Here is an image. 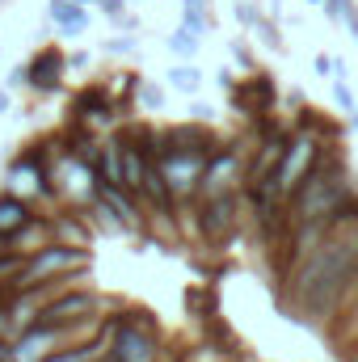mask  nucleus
I'll return each instance as SVG.
<instances>
[{"label":"nucleus","mask_w":358,"mask_h":362,"mask_svg":"<svg viewBox=\"0 0 358 362\" xmlns=\"http://www.w3.org/2000/svg\"><path fill=\"white\" fill-rule=\"evenodd\" d=\"M89 262V249H76V245H42L34 249L30 262H21V270L13 274V291H25V286H42L59 274H76Z\"/></svg>","instance_id":"obj_1"},{"label":"nucleus","mask_w":358,"mask_h":362,"mask_svg":"<svg viewBox=\"0 0 358 362\" xmlns=\"http://www.w3.org/2000/svg\"><path fill=\"white\" fill-rule=\"evenodd\" d=\"M316 152H321V148H316V135H308V131L287 144V152H282V160H278V169H274V181H278V194H282V198H291L295 185L308 177V169L316 165Z\"/></svg>","instance_id":"obj_2"},{"label":"nucleus","mask_w":358,"mask_h":362,"mask_svg":"<svg viewBox=\"0 0 358 362\" xmlns=\"http://www.w3.org/2000/svg\"><path fill=\"white\" fill-rule=\"evenodd\" d=\"M207 169V148H190V152H161V173L169 181V194H190Z\"/></svg>","instance_id":"obj_3"},{"label":"nucleus","mask_w":358,"mask_h":362,"mask_svg":"<svg viewBox=\"0 0 358 362\" xmlns=\"http://www.w3.org/2000/svg\"><path fill=\"white\" fill-rule=\"evenodd\" d=\"M93 316V295L85 291H68V295H59V299H51L42 312H38V320L34 325H51V329H72V325H85Z\"/></svg>","instance_id":"obj_4"},{"label":"nucleus","mask_w":358,"mask_h":362,"mask_svg":"<svg viewBox=\"0 0 358 362\" xmlns=\"http://www.w3.org/2000/svg\"><path fill=\"white\" fill-rule=\"evenodd\" d=\"M64 333H68V329L30 325V329L17 337V346H13V362H38V358H47V354H55V346L64 341Z\"/></svg>","instance_id":"obj_5"},{"label":"nucleus","mask_w":358,"mask_h":362,"mask_svg":"<svg viewBox=\"0 0 358 362\" xmlns=\"http://www.w3.org/2000/svg\"><path fill=\"white\" fill-rule=\"evenodd\" d=\"M114 358L118 362H152L156 358V341H152L148 333L122 325V329L114 333Z\"/></svg>","instance_id":"obj_6"},{"label":"nucleus","mask_w":358,"mask_h":362,"mask_svg":"<svg viewBox=\"0 0 358 362\" xmlns=\"http://www.w3.org/2000/svg\"><path fill=\"white\" fill-rule=\"evenodd\" d=\"M59 72H64V55H59L55 47H47V51H38L34 64L25 68V85H34V89H55V85H59Z\"/></svg>","instance_id":"obj_7"},{"label":"nucleus","mask_w":358,"mask_h":362,"mask_svg":"<svg viewBox=\"0 0 358 362\" xmlns=\"http://www.w3.org/2000/svg\"><path fill=\"white\" fill-rule=\"evenodd\" d=\"M232 211H236V202H232L228 194H211L207 206H202V232H207L211 240L228 236V228H232Z\"/></svg>","instance_id":"obj_8"},{"label":"nucleus","mask_w":358,"mask_h":362,"mask_svg":"<svg viewBox=\"0 0 358 362\" xmlns=\"http://www.w3.org/2000/svg\"><path fill=\"white\" fill-rule=\"evenodd\" d=\"M25 223H30V206L13 194H0V245H8Z\"/></svg>","instance_id":"obj_9"},{"label":"nucleus","mask_w":358,"mask_h":362,"mask_svg":"<svg viewBox=\"0 0 358 362\" xmlns=\"http://www.w3.org/2000/svg\"><path fill=\"white\" fill-rule=\"evenodd\" d=\"M51 17L64 34H81L89 25V8L81 0H51Z\"/></svg>","instance_id":"obj_10"},{"label":"nucleus","mask_w":358,"mask_h":362,"mask_svg":"<svg viewBox=\"0 0 358 362\" xmlns=\"http://www.w3.org/2000/svg\"><path fill=\"white\" fill-rule=\"evenodd\" d=\"M118 160H122V189H135V194H139V189H144V173H148L139 148L122 144V148H118Z\"/></svg>","instance_id":"obj_11"},{"label":"nucleus","mask_w":358,"mask_h":362,"mask_svg":"<svg viewBox=\"0 0 358 362\" xmlns=\"http://www.w3.org/2000/svg\"><path fill=\"white\" fill-rule=\"evenodd\" d=\"M232 169H236V152H224V156H215V160L202 169V189H207V194H219V189L232 181Z\"/></svg>","instance_id":"obj_12"},{"label":"nucleus","mask_w":358,"mask_h":362,"mask_svg":"<svg viewBox=\"0 0 358 362\" xmlns=\"http://www.w3.org/2000/svg\"><path fill=\"white\" fill-rule=\"evenodd\" d=\"M93 160H97V173H101V189H122V160H118V148H101Z\"/></svg>","instance_id":"obj_13"},{"label":"nucleus","mask_w":358,"mask_h":362,"mask_svg":"<svg viewBox=\"0 0 358 362\" xmlns=\"http://www.w3.org/2000/svg\"><path fill=\"white\" fill-rule=\"evenodd\" d=\"M144 194H148L161 211L173 206V194H169V181H165V173H161V165H152V169L144 173Z\"/></svg>","instance_id":"obj_14"},{"label":"nucleus","mask_w":358,"mask_h":362,"mask_svg":"<svg viewBox=\"0 0 358 362\" xmlns=\"http://www.w3.org/2000/svg\"><path fill=\"white\" fill-rule=\"evenodd\" d=\"M198 38H202V34H194V30H185V25H181V30L169 34V51L181 55V59H194V55H198Z\"/></svg>","instance_id":"obj_15"},{"label":"nucleus","mask_w":358,"mask_h":362,"mask_svg":"<svg viewBox=\"0 0 358 362\" xmlns=\"http://www.w3.org/2000/svg\"><path fill=\"white\" fill-rule=\"evenodd\" d=\"M8 185H13V189H38V169H34V160L13 165V169H8Z\"/></svg>","instance_id":"obj_16"},{"label":"nucleus","mask_w":358,"mask_h":362,"mask_svg":"<svg viewBox=\"0 0 358 362\" xmlns=\"http://www.w3.org/2000/svg\"><path fill=\"white\" fill-rule=\"evenodd\" d=\"M169 85H173L178 93H198V85H202V72H198L194 64H190V68H173V72H169Z\"/></svg>","instance_id":"obj_17"},{"label":"nucleus","mask_w":358,"mask_h":362,"mask_svg":"<svg viewBox=\"0 0 358 362\" xmlns=\"http://www.w3.org/2000/svg\"><path fill=\"white\" fill-rule=\"evenodd\" d=\"M333 97H337V105H342L346 114H358V101H354V93H350V81H346V76L333 81Z\"/></svg>","instance_id":"obj_18"},{"label":"nucleus","mask_w":358,"mask_h":362,"mask_svg":"<svg viewBox=\"0 0 358 362\" xmlns=\"http://www.w3.org/2000/svg\"><path fill=\"white\" fill-rule=\"evenodd\" d=\"M17 270H21V253L13 249V253H4V257H0V282H8Z\"/></svg>","instance_id":"obj_19"},{"label":"nucleus","mask_w":358,"mask_h":362,"mask_svg":"<svg viewBox=\"0 0 358 362\" xmlns=\"http://www.w3.org/2000/svg\"><path fill=\"white\" fill-rule=\"evenodd\" d=\"M236 17H241L245 25H253V30H258V21H262V13H258V4H245V0L236 4Z\"/></svg>","instance_id":"obj_20"},{"label":"nucleus","mask_w":358,"mask_h":362,"mask_svg":"<svg viewBox=\"0 0 358 362\" xmlns=\"http://www.w3.org/2000/svg\"><path fill=\"white\" fill-rule=\"evenodd\" d=\"M346 8H350V0H325V13H329L333 21H342V17H346Z\"/></svg>","instance_id":"obj_21"},{"label":"nucleus","mask_w":358,"mask_h":362,"mask_svg":"<svg viewBox=\"0 0 358 362\" xmlns=\"http://www.w3.org/2000/svg\"><path fill=\"white\" fill-rule=\"evenodd\" d=\"M312 64H316V72H321V76H337V64H333L329 55H316Z\"/></svg>","instance_id":"obj_22"},{"label":"nucleus","mask_w":358,"mask_h":362,"mask_svg":"<svg viewBox=\"0 0 358 362\" xmlns=\"http://www.w3.org/2000/svg\"><path fill=\"white\" fill-rule=\"evenodd\" d=\"M144 105H148V110H161V105H165V93L161 89H144Z\"/></svg>","instance_id":"obj_23"},{"label":"nucleus","mask_w":358,"mask_h":362,"mask_svg":"<svg viewBox=\"0 0 358 362\" xmlns=\"http://www.w3.org/2000/svg\"><path fill=\"white\" fill-rule=\"evenodd\" d=\"M131 47H135L131 38H114V42H110V51H131Z\"/></svg>","instance_id":"obj_24"},{"label":"nucleus","mask_w":358,"mask_h":362,"mask_svg":"<svg viewBox=\"0 0 358 362\" xmlns=\"http://www.w3.org/2000/svg\"><path fill=\"white\" fill-rule=\"evenodd\" d=\"M0 362H13V346L8 341H0Z\"/></svg>","instance_id":"obj_25"},{"label":"nucleus","mask_w":358,"mask_h":362,"mask_svg":"<svg viewBox=\"0 0 358 362\" xmlns=\"http://www.w3.org/2000/svg\"><path fill=\"white\" fill-rule=\"evenodd\" d=\"M4 329H8V308H0V337H4Z\"/></svg>","instance_id":"obj_26"},{"label":"nucleus","mask_w":358,"mask_h":362,"mask_svg":"<svg viewBox=\"0 0 358 362\" xmlns=\"http://www.w3.org/2000/svg\"><path fill=\"white\" fill-rule=\"evenodd\" d=\"M4 110H8V93H0V114H4Z\"/></svg>","instance_id":"obj_27"},{"label":"nucleus","mask_w":358,"mask_h":362,"mask_svg":"<svg viewBox=\"0 0 358 362\" xmlns=\"http://www.w3.org/2000/svg\"><path fill=\"white\" fill-rule=\"evenodd\" d=\"M308 4H325V0H308Z\"/></svg>","instance_id":"obj_28"},{"label":"nucleus","mask_w":358,"mask_h":362,"mask_svg":"<svg viewBox=\"0 0 358 362\" xmlns=\"http://www.w3.org/2000/svg\"><path fill=\"white\" fill-rule=\"evenodd\" d=\"M81 4H97V0H81Z\"/></svg>","instance_id":"obj_29"},{"label":"nucleus","mask_w":358,"mask_h":362,"mask_svg":"<svg viewBox=\"0 0 358 362\" xmlns=\"http://www.w3.org/2000/svg\"><path fill=\"white\" fill-rule=\"evenodd\" d=\"M350 118H354V127H358V114H350Z\"/></svg>","instance_id":"obj_30"},{"label":"nucleus","mask_w":358,"mask_h":362,"mask_svg":"<svg viewBox=\"0 0 358 362\" xmlns=\"http://www.w3.org/2000/svg\"><path fill=\"white\" fill-rule=\"evenodd\" d=\"M354 312H358V308H354Z\"/></svg>","instance_id":"obj_31"}]
</instances>
